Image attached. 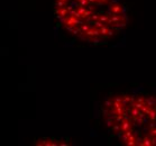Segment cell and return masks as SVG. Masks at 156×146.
Here are the masks:
<instances>
[{
	"label": "cell",
	"mask_w": 156,
	"mask_h": 146,
	"mask_svg": "<svg viewBox=\"0 0 156 146\" xmlns=\"http://www.w3.org/2000/svg\"><path fill=\"white\" fill-rule=\"evenodd\" d=\"M106 126L125 145L156 146V97L117 93L102 103Z\"/></svg>",
	"instance_id": "obj_2"
},
{
	"label": "cell",
	"mask_w": 156,
	"mask_h": 146,
	"mask_svg": "<svg viewBox=\"0 0 156 146\" xmlns=\"http://www.w3.org/2000/svg\"><path fill=\"white\" fill-rule=\"evenodd\" d=\"M54 14L66 32L90 44L115 38L128 24L118 0H54Z\"/></svg>",
	"instance_id": "obj_1"
}]
</instances>
